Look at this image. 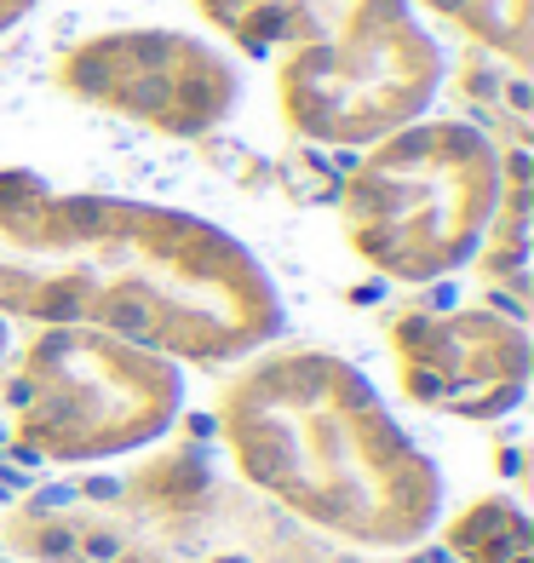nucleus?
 Returning <instances> with one entry per match:
<instances>
[{
	"mask_svg": "<svg viewBox=\"0 0 534 563\" xmlns=\"http://www.w3.org/2000/svg\"><path fill=\"white\" fill-rule=\"evenodd\" d=\"M0 305L87 317L185 356H231L276 328L265 271L224 230L0 178Z\"/></svg>",
	"mask_w": 534,
	"mask_h": 563,
	"instance_id": "nucleus-1",
	"label": "nucleus"
},
{
	"mask_svg": "<svg viewBox=\"0 0 534 563\" xmlns=\"http://www.w3.org/2000/svg\"><path fill=\"white\" fill-rule=\"evenodd\" d=\"M224 35L276 58L288 121L316 139H374L431 104L443 53L414 0H201Z\"/></svg>",
	"mask_w": 534,
	"mask_h": 563,
	"instance_id": "nucleus-2",
	"label": "nucleus"
},
{
	"mask_svg": "<svg viewBox=\"0 0 534 563\" xmlns=\"http://www.w3.org/2000/svg\"><path fill=\"white\" fill-rule=\"evenodd\" d=\"M231 431L247 466L322 506H409L425 466L356 374L327 356H282L231 391Z\"/></svg>",
	"mask_w": 534,
	"mask_h": 563,
	"instance_id": "nucleus-3",
	"label": "nucleus"
},
{
	"mask_svg": "<svg viewBox=\"0 0 534 563\" xmlns=\"http://www.w3.org/2000/svg\"><path fill=\"white\" fill-rule=\"evenodd\" d=\"M494 213V150L460 121H425L356 167L345 190L351 242L391 276L460 265Z\"/></svg>",
	"mask_w": 534,
	"mask_h": 563,
	"instance_id": "nucleus-4",
	"label": "nucleus"
},
{
	"mask_svg": "<svg viewBox=\"0 0 534 563\" xmlns=\"http://www.w3.org/2000/svg\"><path fill=\"white\" fill-rule=\"evenodd\" d=\"M173 402V368L104 334H46L23 363V431L53 454L138 443L167 426Z\"/></svg>",
	"mask_w": 534,
	"mask_h": 563,
	"instance_id": "nucleus-5",
	"label": "nucleus"
},
{
	"mask_svg": "<svg viewBox=\"0 0 534 563\" xmlns=\"http://www.w3.org/2000/svg\"><path fill=\"white\" fill-rule=\"evenodd\" d=\"M64 87L167 133H201L236 104V69L185 30L98 35L64 58Z\"/></svg>",
	"mask_w": 534,
	"mask_h": 563,
	"instance_id": "nucleus-6",
	"label": "nucleus"
},
{
	"mask_svg": "<svg viewBox=\"0 0 534 563\" xmlns=\"http://www.w3.org/2000/svg\"><path fill=\"white\" fill-rule=\"evenodd\" d=\"M402 374L409 391L443 408L494 415L523 386V334L494 317H448L402 328Z\"/></svg>",
	"mask_w": 534,
	"mask_h": 563,
	"instance_id": "nucleus-7",
	"label": "nucleus"
},
{
	"mask_svg": "<svg viewBox=\"0 0 534 563\" xmlns=\"http://www.w3.org/2000/svg\"><path fill=\"white\" fill-rule=\"evenodd\" d=\"M425 7L460 23L466 35L500 46L505 58H529V0H425Z\"/></svg>",
	"mask_w": 534,
	"mask_h": 563,
	"instance_id": "nucleus-8",
	"label": "nucleus"
},
{
	"mask_svg": "<svg viewBox=\"0 0 534 563\" xmlns=\"http://www.w3.org/2000/svg\"><path fill=\"white\" fill-rule=\"evenodd\" d=\"M35 7H41V0H0V35H7L18 18H30Z\"/></svg>",
	"mask_w": 534,
	"mask_h": 563,
	"instance_id": "nucleus-9",
	"label": "nucleus"
}]
</instances>
